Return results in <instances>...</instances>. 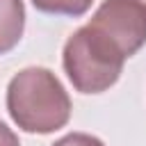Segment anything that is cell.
<instances>
[{
  "label": "cell",
  "instance_id": "obj_1",
  "mask_svg": "<svg viewBox=\"0 0 146 146\" xmlns=\"http://www.w3.org/2000/svg\"><path fill=\"white\" fill-rule=\"evenodd\" d=\"M7 110L21 130L48 135L68 123L73 105L68 91L52 71L30 66L9 80Z\"/></svg>",
  "mask_w": 146,
  "mask_h": 146
},
{
  "label": "cell",
  "instance_id": "obj_2",
  "mask_svg": "<svg viewBox=\"0 0 146 146\" xmlns=\"http://www.w3.org/2000/svg\"><path fill=\"white\" fill-rule=\"evenodd\" d=\"M125 55L89 23L75 30L62 52L64 71L80 94H103L123 73Z\"/></svg>",
  "mask_w": 146,
  "mask_h": 146
},
{
  "label": "cell",
  "instance_id": "obj_3",
  "mask_svg": "<svg viewBox=\"0 0 146 146\" xmlns=\"http://www.w3.org/2000/svg\"><path fill=\"white\" fill-rule=\"evenodd\" d=\"M89 25L103 32L125 57H132L146 43V5L141 0H103Z\"/></svg>",
  "mask_w": 146,
  "mask_h": 146
},
{
  "label": "cell",
  "instance_id": "obj_4",
  "mask_svg": "<svg viewBox=\"0 0 146 146\" xmlns=\"http://www.w3.org/2000/svg\"><path fill=\"white\" fill-rule=\"evenodd\" d=\"M25 30L23 0H0V55L14 50Z\"/></svg>",
  "mask_w": 146,
  "mask_h": 146
},
{
  "label": "cell",
  "instance_id": "obj_5",
  "mask_svg": "<svg viewBox=\"0 0 146 146\" xmlns=\"http://www.w3.org/2000/svg\"><path fill=\"white\" fill-rule=\"evenodd\" d=\"M94 0H32V5L43 14L55 16H82L89 11Z\"/></svg>",
  "mask_w": 146,
  "mask_h": 146
},
{
  "label": "cell",
  "instance_id": "obj_6",
  "mask_svg": "<svg viewBox=\"0 0 146 146\" xmlns=\"http://www.w3.org/2000/svg\"><path fill=\"white\" fill-rule=\"evenodd\" d=\"M52 146H105L98 137L94 135H87V132H71V135H64L62 139H57Z\"/></svg>",
  "mask_w": 146,
  "mask_h": 146
},
{
  "label": "cell",
  "instance_id": "obj_7",
  "mask_svg": "<svg viewBox=\"0 0 146 146\" xmlns=\"http://www.w3.org/2000/svg\"><path fill=\"white\" fill-rule=\"evenodd\" d=\"M0 146H21L18 144V137L14 135V130L0 121Z\"/></svg>",
  "mask_w": 146,
  "mask_h": 146
},
{
  "label": "cell",
  "instance_id": "obj_8",
  "mask_svg": "<svg viewBox=\"0 0 146 146\" xmlns=\"http://www.w3.org/2000/svg\"><path fill=\"white\" fill-rule=\"evenodd\" d=\"M141 2H144V5H146V0H141Z\"/></svg>",
  "mask_w": 146,
  "mask_h": 146
}]
</instances>
